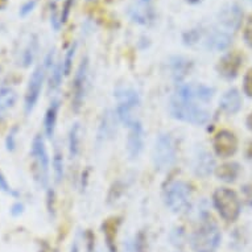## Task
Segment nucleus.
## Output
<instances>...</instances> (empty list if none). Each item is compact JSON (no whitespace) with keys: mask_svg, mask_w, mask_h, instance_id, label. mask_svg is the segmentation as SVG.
I'll list each match as a JSON object with an SVG mask.
<instances>
[{"mask_svg":"<svg viewBox=\"0 0 252 252\" xmlns=\"http://www.w3.org/2000/svg\"><path fill=\"white\" fill-rule=\"evenodd\" d=\"M169 114L173 119L193 126H205L210 119V112L197 102L184 100L173 95L169 102Z\"/></svg>","mask_w":252,"mask_h":252,"instance_id":"nucleus-1","label":"nucleus"},{"mask_svg":"<svg viewBox=\"0 0 252 252\" xmlns=\"http://www.w3.org/2000/svg\"><path fill=\"white\" fill-rule=\"evenodd\" d=\"M222 240L218 224L210 217L203 219L190 238L191 250L194 252H215Z\"/></svg>","mask_w":252,"mask_h":252,"instance_id":"nucleus-2","label":"nucleus"},{"mask_svg":"<svg viewBox=\"0 0 252 252\" xmlns=\"http://www.w3.org/2000/svg\"><path fill=\"white\" fill-rule=\"evenodd\" d=\"M116 108L115 114L118 120L124 127L129 128L135 122V111L140 107V95L132 87H118L115 90Z\"/></svg>","mask_w":252,"mask_h":252,"instance_id":"nucleus-3","label":"nucleus"},{"mask_svg":"<svg viewBox=\"0 0 252 252\" xmlns=\"http://www.w3.org/2000/svg\"><path fill=\"white\" fill-rule=\"evenodd\" d=\"M31 157L33 160V174L38 184L44 188L48 186L50 172V158L46 149L45 137L41 133H37L31 144Z\"/></svg>","mask_w":252,"mask_h":252,"instance_id":"nucleus-4","label":"nucleus"},{"mask_svg":"<svg viewBox=\"0 0 252 252\" xmlns=\"http://www.w3.org/2000/svg\"><path fill=\"white\" fill-rule=\"evenodd\" d=\"M213 203L220 218L226 222H235L240 214V201L234 190L218 188L213 194Z\"/></svg>","mask_w":252,"mask_h":252,"instance_id":"nucleus-5","label":"nucleus"},{"mask_svg":"<svg viewBox=\"0 0 252 252\" xmlns=\"http://www.w3.org/2000/svg\"><path fill=\"white\" fill-rule=\"evenodd\" d=\"M177 158V149L173 137L169 133H160L156 137L153 147L152 160L155 168L158 170L169 169Z\"/></svg>","mask_w":252,"mask_h":252,"instance_id":"nucleus-6","label":"nucleus"},{"mask_svg":"<svg viewBox=\"0 0 252 252\" xmlns=\"http://www.w3.org/2000/svg\"><path fill=\"white\" fill-rule=\"evenodd\" d=\"M191 199L190 185L185 181L177 180L170 182L165 189L164 201L166 207L174 214H180L189 207Z\"/></svg>","mask_w":252,"mask_h":252,"instance_id":"nucleus-7","label":"nucleus"},{"mask_svg":"<svg viewBox=\"0 0 252 252\" xmlns=\"http://www.w3.org/2000/svg\"><path fill=\"white\" fill-rule=\"evenodd\" d=\"M46 75H48V70H46L45 65L41 62L34 67V70L32 71V74L29 77L24 95V111L27 116L31 115L37 106L40 96H41L42 87L45 83Z\"/></svg>","mask_w":252,"mask_h":252,"instance_id":"nucleus-8","label":"nucleus"},{"mask_svg":"<svg viewBox=\"0 0 252 252\" xmlns=\"http://www.w3.org/2000/svg\"><path fill=\"white\" fill-rule=\"evenodd\" d=\"M89 58L83 57L78 69L75 71L74 79H73V87H71V108L73 111L78 112L85 102L86 95L87 81H89Z\"/></svg>","mask_w":252,"mask_h":252,"instance_id":"nucleus-9","label":"nucleus"},{"mask_svg":"<svg viewBox=\"0 0 252 252\" xmlns=\"http://www.w3.org/2000/svg\"><path fill=\"white\" fill-rule=\"evenodd\" d=\"M174 95L184 100L207 103L214 96V89L202 83H177Z\"/></svg>","mask_w":252,"mask_h":252,"instance_id":"nucleus-10","label":"nucleus"},{"mask_svg":"<svg viewBox=\"0 0 252 252\" xmlns=\"http://www.w3.org/2000/svg\"><path fill=\"white\" fill-rule=\"evenodd\" d=\"M213 148L217 156L220 158H227L235 155L238 149V140L234 133L227 129H222L213 139Z\"/></svg>","mask_w":252,"mask_h":252,"instance_id":"nucleus-11","label":"nucleus"},{"mask_svg":"<svg viewBox=\"0 0 252 252\" xmlns=\"http://www.w3.org/2000/svg\"><path fill=\"white\" fill-rule=\"evenodd\" d=\"M128 15L133 23L148 27L156 19V12L152 5V0H136L129 7Z\"/></svg>","mask_w":252,"mask_h":252,"instance_id":"nucleus-12","label":"nucleus"},{"mask_svg":"<svg viewBox=\"0 0 252 252\" xmlns=\"http://www.w3.org/2000/svg\"><path fill=\"white\" fill-rule=\"evenodd\" d=\"M145 132L143 124L136 120L128 128V136H127V153L129 160H136L144 151Z\"/></svg>","mask_w":252,"mask_h":252,"instance_id":"nucleus-13","label":"nucleus"},{"mask_svg":"<svg viewBox=\"0 0 252 252\" xmlns=\"http://www.w3.org/2000/svg\"><path fill=\"white\" fill-rule=\"evenodd\" d=\"M242 19H243V12L239 5L235 3H230L222 7V9L218 13V23L222 28L228 32H235L238 31L242 24Z\"/></svg>","mask_w":252,"mask_h":252,"instance_id":"nucleus-14","label":"nucleus"},{"mask_svg":"<svg viewBox=\"0 0 252 252\" xmlns=\"http://www.w3.org/2000/svg\"><path fill=\"white\" fill-rule=\"evenodd\" d=\"M242 66V56L238 52H228L220 58L217 65V71L222 78L231 81L236 78Z\"/></svg>","mask_w":252,"mask_h":252,"instance_id":"nucleus-15","label":"nucleus"},{"mask_svg":"<svg viewBox=\"0 0 252 252\" xmlns=\"http://www.w3.org/2000/svg\"><path fill=\"white\" fill-rule=\"evenodd\" d=\"M193 170L195 176L198 177H209L215 170V160L210 153L201 149L195 153L194 161H193Z\"/></svg>","mask_w":252,"mask_h":252,"instance_id":"nucleus-16","label":"nucleus"},{"mask_svg":"<svg viewBox=\"0 0 252 252\" xmlns=\"http://www.w3.org/2000/svg\"><path fill=\"white\" fill-rule=\"evenodd\" d=\"M231 42V34L226 31H220V29H213L205 36V45L207 49L214 50V52L227 49Z\"/></svg>","mask_w":252,"mask_h":252,"instance_id":"nucleus-17","label":"nucleus"},{"mask_svg":"<svg viewBox=\"0 0 252 252\" xmlns=\"http://www.w3.org/2000/svg\"><path fill=\"white\" fill-rule=\"evenodd\" d=\"M17 100H19V94L13 87H0V123L7 119L8 112L15 108Z\"/></svg>","mask_w":252,"mask_h":252,"instance_id":"nucleus-18","label":"nucleus"},{"mask_svg":"<svg viewBox=\"0 0 252 252\" xmlns=\"http://www.w3.org/2000/svg\"><path fill=\"white\" fill-rule=\"evenodd\" d=\"M116 119H118V116L111 110H107L104 112L100 119L99 127H98V135H96L98 143H106L108 139L114 136L116 131Z\"/></svg>","mask_w":252,"mask_h":252,"instance_id":"nucleus-19","label":"nucleus"},{"mask_svg":"<svg viewBox=\"0 0 252 252\" xmlns=\"http://www.w3.org/2000/svg\"><path fill=\"white\" fill-rule=\"evenodd\" d=\"M170 73L173 75V79L177 83H181L186 75L189 74L193 67V62L181 56H174L169 60Z\"/></svg>","mask_w":252,"mask_h":252,"instance_id":"nucleus-20","label":"nucleus"},{"mask_svg":"<svg viewBox=\"0 0 252 252\" xmlns=\"http://www.w3.org/2000/svg\"><path fill=\"white\" fill-rule=\"evenodd\" d=\"M60 100L53 99L50 102L49 107L46 108L45 115H44V133L46 139L52 140L56 132V126H57L58 112H60Z\"/></svg>","mask_w":252,"mask_h":252,"instance_id":"nucleus-21","label":"nucleus"},{"mask_svg":"<svg viewBox=\"0 0 252 252\" xmlns=\"http://www.w3.org/2000/svg\"><path fill=\"white\" fill-rule=\"evenodd\" d=\"M219 107L226 114H236L242 107V96L239 91L236 89H230L224 93L220 100H219Z\"/></svg>","mask_w":252,"mask_h":252,"instance_id":"nucleus-22","label":"nucleus"},{"mask_svg":"<svg viewBox=\"0 0 252 252\" xmlns=\"http://www.w3.org/2000/svg\"><path fill=\"white\" fill-rule=\"evenodd\" d=\"M120 222H122L120 218L112 217V218H108L102 226L104 239H106V246H107L110 252H116V236H118Z\"/></svg>","mask_w":252,"mask_h":252,"instance_id":"nucleus-23","label":"nucleus"},{"mask_svg":"<svg viewBox=\"0 0 252 252\" xmlns=\"http://www.w3.org/2000/svg\"><path fill=\"white\" fill-rule=\"evenodd\" d=\"M38 52V38L36 34H31L28 42L21 50L20 56V65L23 67H29L36 60Z\"/></svg>","mask_w":252,"mask_h":252,"instance_id":"nucleus-24","label":"nucleus"},{"mask_svg":"<svg viewBox=\"0 0 252 252\" xmlns=\"http://www.w3.org/2000/svg\"><path fill=\"white\" fill-rule=\"evenodd\" d=\"M240 173V166L236 162H224L215 168V176L223 182H234Z\"/></svg>","mask_w":252,"mask_h":252,"instance_id":"nucleus-25","label":"nucleus"},{"mask_svg":"<svg viewBox=\"0 0 252 252\" xmlns=\"http://www.w3.org/2000/svg\"><path fill=\"white\" fill-rule=\"evenodd\" d=\"M81 135H82L81 124L74 123L70 127L69 137H67V148H69L70 158H75L79 155V151H81Z\"/></svg>","mask_w":252,"mask_h":252,"instance_id":"nucleus-26","label":"nucleus"},{"mask_svg":"<svg viewBox=\"0 0 252 252\" xmlns=\"http://www.w3.org/2000/svg\"><path fill=\"white\" fill-rule=\"evenodd\" d=\"M52 165H53L54 181H56V184H60L63 180L65 168H63V155H62L61 149L58 148V145H56V148H54Z\"/></svg>","mask_w":252,"mask_h":252,"instance_id":"nucleus-27","label":"nucleus"},{"mask_svg":"<svg viewBox=\"0 0 252 252\" xmlns=\"http://www.w3.org/2000/svg\"><path fill=\"white\" fill-rule=\"evenodd\" d=\"M49 74V91H56L60 89L62 83V77H63V67H62V61H57L54 66L48 71Z\"/></svg>","mask_w":252,"mask_h":252,"instance_id":"nucleus-28","label":"nucleus"},{"mask_svg":"<svg viewBox=\"0 0 252 252\" xmlns=\"http://www.w3.org/2000/svg\"><path fill=\"white\" fill-rule=\"evenodd\" d=\"M203 32L202 29L199 28H193L189 29V31H186L185 33L182 34V42H184V45L186 46H193L195 44H198L199 40L202 38Z\"/></svg>","mask_w":252,"mask_h":252,"instance_id":"nucleus-29","label":"nucleus"},{"mask_svg":"<svg viewBox=\"0 0 252 252\" xmlns=\"http://www.w3.org/2000/svg\"><path fill=\"white\" fill-rule=\"evenodd\" d=\"M75 50H77V42H74V44H71V45L69 46V49H67L66 53H65V57L62 60V67H63V74L65 75H69L71 73Z\"/></svg>","mask_w":252,"mask_h":252,"instance_id":"nucleus-30","label":"nucleus"},{"mask_svg":"<svg viewBox=\"0 0 252 252\" xmlns=\"http://www.w3.org/2000/svg\"><path fill=\"white\" fill-rule=\"evenodd\" d=\"M20 132V129L17 126H13L12 128L9 129L7 136H5V149L8 152H15L17 148V135Z\"/></svg>","mask_w":252,"mask_h":252,"instance_id":"nucleus-31","label":"nucleus"},{"mask_svg":"<svg viewBox=\"0 0 252 252\" xmlns=\"http://www.w3.org/2000/svg\"><path fill=\"white\" fill-rule=\"evenodd\" d=\"M0 191L1 193H4V194H8V195H12V197H19L20 193L17 190H15L9 181L7 180V177L4 176V173L0 170Z\"/></svg>","mask_w":252,"mask_h":252,"instance_id":"nucleus-32","label":"nucleus"},{"mask_svg":"<svg viewBox=\"0 0 252 252\" xmlns=\"http://www.w3.org/2000/svg\"><path fill=\"white\" fill-rule=\"evenodd\" d=\"M50 25L54 29V32H58L62 25L61 15H58V11L54 4L52 5V9H50Z\"/></svg>","mask_w":252,"mask_h":252,"instance_id":"nucleus-33","label":"nucleus"},{"mask_svg":"<svg viewBox=\"0 0 252 252\" xmlns=\"http://www.w3.org/2000/svg\"><path fill=\"white\" fill-rule=\"evenodd\" d=\"M36 5H37V0H28V1H25L24 4L20 7V9H19V16L27 17L28 15H31L34 11V8H36Z\"/></svg>","mask_w":252,"mask_h":252,"instance_id":"nucleus-34","label":"nucleus"},{"mask_svg":"<svg viewBox=\"0 0 252 252\" xmlns=\"http://www.w3.org/2000/svg\"><path fill=\"white\" fill-rule=\"evenodd\" d=\"M73 4H74V0H65V3H63V7H62L61 11V23L62 24H65L67 20H69V16H70L71 9H73Z\"/></svg>","mask_w":252,"mask_h":252,"instance_id":"nucleus-35","label":"nucleus"},{"mask_svg":"<svg viewBox=\"0 0 252 252\" xmlns=\"http://www.w3.org/2000/svg\"><path fill=\"white\" fill-rule=\"evenodd\" d=\"M243 38L246 44H247L250 48H252V16L250 17L246 23V27H244L243 32Z\"/></svg>","mask_w":252,"mask_h":252,"instance_id":"nucleus-36","label":"nucleus"},{"mask_svg":"<svg viewBox=\"0 0 252 252\" xmlns=\"http://www.w3.org/2000/svg\"><path fill=\"white\" fill-rule=\"evenodd\" d=\"M243 90L247 94V96L252 98V69L246 73L244 75V82H243Z\"/></svg>","mask_w":252,"mask_h":252,"instance_id":"nucleus-37","label":"nucleus"},{"mask_svg":"<svg viewBox=\"0 0 252 252\" xmlns=\"http://www.w3.org/2000/svg\"><path fill=\"white\" fill-rule=\"evenodd\" d=\"M24 210H25L24 203L20 202V201H16V202H13L12 205H11V207H9V214L12 215L13 218H17V217L23 215Z\"/></svg>","mask_w":252,"mask_h":252,"instance_id":"nucleus-38","label":"nucleus"},{"mask_svg":"<svg viewBox=\"0 0 252 252\" xmlns=\"http://www.w3.org/2000/svg\"><path fill=\"white\" fill-rule=\"evenodd\" d=\"M242 193H243V198L246 203H247L248 206H252V185L243 186Z\"/></svg>","mask_w":252,"mask_h":252,"instance_id":"nucleus-39","label":"nucleus"},{"mask_svg":"<svg viewBox=\"0 0 252 252\" xmlns=\"http://www.w3.org/2000/svg\"><path fill=\"white\" fill-rule=\"evenodd\" d=\"M85 239H86V251L87 252H93L94 251V235H93V232L87 231L86 235H85Z\"/></svg>","mask_w":252,"mask_h":252,"instance_id":"nucleus-40","label":"nucleus"},{"mask_svg":"<svg viewBox=\"0 0 252 252\" xmlns=\"http://www.w3.org/2000/svg\"><path fill=\"white\" fill-rule=\"evenodd\" d=\"M70 252H79V246H78V242H77V240H75L74 243H73V246H71Z\"/></svg>","mask_w":252,"mask_h":252,"instance_id":"nucleus-41","label":"nucleus"},{"mask_svg":"<svg viewBox=\"0 0 252 252\" xmlns=\"http://www.w3.org/2000/svg\"><path fill=\"white\" fill-rule=\"evenodd\" d=\"M247 127H248V129H251V131H252V112L250 114V116L247 118Z\"/></svg>","mask_w":252,"mask_h":252,"instance_id":"nucleus-42","label":"nucleus"},{"mask_svg":"<svg viewBox=\"0 0 252 252\" xmlns=\"http://www.w3.org/2000/svg\"><path fill=\"white\" fill-rule=\"evenodd\" d=\"M185 1H186V3H188V4L195 5V4H199V3H201L202 0H185Z\"/></svg>","mask_w":252,"mask_h":252,"instance_id":"nucleus-43","label":"nucleus"},{"mask_svg":"<svg viewBox=\"0 0 252 252\" xmlns=\"http://www.w3.org/2000/svg\"><path fill=\"white\" fill-rule=\"evenodd\" d=\"M7 1H8V0H0V8H3V7H5V4H7Z\"/></svg>","mask_w":252,"mask_h":252,"instance_id":"nucleus-44","label":"nucleus"},{"mask_svg":"<svg viewBox=\"0 0 252 252\" xmlns=\"http://www.w3.org/2000/svg\"><path fill=\"white\" fill-rule=\"evenodd\" d=\"M248 156L252 157V143L250 144V147H248Z\"/></svg>","mask_w":252,"mask_h":252,"instance_id":"nucleus-45","label":"nucleus"},{"mask_svg":"<svg viewBox=\"0 0 252 252\" xmlns=\"http://www.w3.org/2000/svg\"><path fill=\"white\" fill-rule=\"evenodd\" d=\"M87 1H94V0H87Z\"/></svg>","mask_w":252,"mask_h":252,"instance_id":"nucleus-46","label":"nucleus"},{"mask_svg":"<svg viewBox=\"0 0 252 252\" xmlns=\"http://www.w3.org/2000/svg\"><path fill=\"white\" fill-rule=\"evenodd\" d=\"M0 73H1V66H0Z\"/></svg>","mask_w":252,"mask_h":252,"instance_id":"nucleus-47","label":"nucleus"},{"mask_svg":"<svg viewBox=\"0 0 252 252\" xmlns=\"http://www.w3.org/2000/svg\"><path fill=\"white\" fill-rule=\"evenodd\" d=\"M250 1H252V0H250Z\"/></svg>","mask_w":252,"mask_h":252,"instance_id":"nucleus-48","label":"nucleus"}]
</instances>
